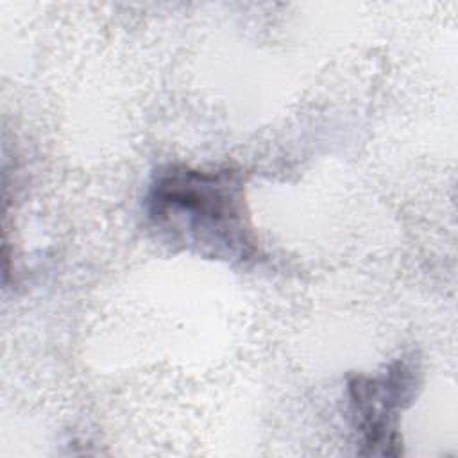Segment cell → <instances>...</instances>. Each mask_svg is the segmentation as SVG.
<instances>
[{
    "instance_id": "obj_1",
    "label": "cell",
    "mask_w": 458,
    "mask_h": 458,
    "mask_svg": "<svg viewBox=\"0 0 458 458\" xmlns=\"http://www.w3.org/2000/svg\"><path fill=\"white\" fill-rule=\"evenodd\" d=\"M143 213L172 249L240 265L258 256L243 175L234 168L163 165L147 186Z\"/></svg>"
},
{
    "instance_id": "obj_2",
    "label": "cell",
    "mask_w": 458,
    "mask_h": 458,
    "mask_svg": "<svg viewBox=\"0 0 458 458\" xmlns=\"http://www.w3.org/2000/svg\"><path fill=\"white\" fill-rule=\"evenodd\" d=\"M420 385V365L415 356H399L379 374H351L347 397L354 429L360 435V454L399 456L403 438L401 413L411 404Z\"/></svg>"
}]
</instances>
